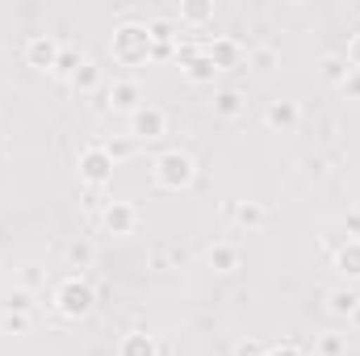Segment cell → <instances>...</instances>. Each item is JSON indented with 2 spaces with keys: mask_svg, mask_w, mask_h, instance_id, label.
<instances>
[{
  "mask_svg": "<svg viewBox=\"0 0 360 356\" xmlns=\"http://www.w3.org/2000/svg\"><path fill=\"white\" fill-rule=\"evenodd\" d=\"M352 319H356V327H360V306H356V310H352Z\"/></svg>",
  "mask_w": 360,
  "mask_h": 356,
  "instance_id": "30",
  "label": "cell"
},
{
  "mask_svg": "<svg viewBox=\"0 0 360 356\" xmlns=\"http://www.w3.org/2000/svg\"><path fill=\"white\" fill-rule=\"evenodd\" d=\"M297 117H302L297 101H272L269 113H264V122H269L272 130H293V126H297Z\"/></svg>",
  "mask_w": 360,
  "mask_h": 356,
  "instance_id": "6",
  "label": "cell"
},
{
  "mask_svg": "<svg viewBox=\"0 0 360 356\" xmlns=\"http://www.w3.org/2000/svg\"><path fill=\"white\" fill-rule=\"evenodd\" d=\"M348 72H352V68H348V59H340V55H327V59H323V76H327V80L344 84V80H348Z\"/></svg>",
  "mask_w": 360,
  "mask_h": 356,
  "instance_id": "16",
  "label": "cell"
},
{
  "mask_svg": "<svg viewBox=\"0 0 360 356\" xmlns=\"http://www.w3.org/2000/svg\"><path fill=\"white\" fill-rule=\"evenodd\" d=\"M101 222H105V231H113V235H126V231L134 227V210H130V205H117V201H113V205L105 210V218H101Z\"/></svg>",
  "mask_w": 360,
  "mask_h": 356,
  "instance_id": "8",
  "label": "cell"
},
{
  "mask_svg": "<svg viewBox=\"0 0 360 356\" xmlns=\"http://www.w3.org/2000/svg\"><path fill=\"white\" fill-rule=\"evenodd\" d=\"M344 92H348V96H360V68H352V72H348V80H344Z\"/></svg>",
  "mask_w": 360,
  "mask_h": 356,
  "instance_id": "22",
  "label": "cell"
},
{
  "mask_svg": "<svg viewBox=\"0 0 360 356\" xmlns=\"http://www.w3.org/2000/svg\"><path fill=\"white\" fill-rule=\"evenodd\" d=\"M348 352V336H323L319 340V356H344Z\"/></svg>",
  "mask_w": 360,
  "mask_h": 356,
  "instance_id": "17",
  "label": "cell"
},
{
  "mask_svg": "<svg viewBox=\"0 0 360 356\" xmlns=\"http://www.w3.org/2000/svg\"><path fill=\"white\" fill-rule=\"evenodd\" d=\"M122 356H155V340L143 336V331H130L122 340Z\"/></svg>",
  "mask_w": 360,
  "mask_h": 356,
  "instance_id": "12",
  "label": "cell"
},
{
  "mask_svg": "<svg viewBox=\"0 0 360 356\" xmlns=\"http://www.w3.org/2000/svg\"><path fill=\"white\" fill-rule=\"evenodd\" d=\"M272 59H276V55H272L269 46H264V51H256V63H260V72H269V63Z\"/></svg>",
  "mask_w": 360,
  "mask_h": 356,
  "instance_id": "27",
  "label": "cell"
},
{
  "mask_svg": "<svg viewBox=\"0 0 360 356\" xmlns=\"http://www.w3.org/2000/svg\"><path fill=\"white\" fill-rule=\"evenodd\" d=\"M239 109H243V92L222 89L218 96H214V113H218V117H235Z\"/></svg>",
  "mask_w": 360,
  "mask_h": 356,
  "instance_id": "13",
  "label": "cell"
},
{
  "mask_svg": "<svg viewBox=\"0 0 360 356\" xmlns=\"http://www.w3.org/2000/svg\"><path fill=\"white\" fill-rule=\"evenodd\" d=\"M109 101H113V109H139V101H143V89L134 84V80H117L113 89H109Z\"/></svg>",
  "mask_w": 360,
  "mask_h": 356,
  "instance_id": "7",
  "label": "cell"
},
{
  "mask_svg": "<svg viewBox=\"0 0 360 356\" xmlns=\"http://www.w3.org/2000/svg\"><path fill=\"white\" fill-rule=\"evenodd\" d=\"M235 356H269V352H264L260 344H239V352H235Z\"/></svg>",
  "mask_w": 360,
  "mask_h": 356,
  "instance_id": "26",
  "label": "cell"
},
{
  "mask_svg": "<svg viewBox=\"0 0 360 356\" xmlns=\"http://www.w3.org/2000/svg\"><path fill=\"white\" fill-rule=\"evenodd\" d=\"M89 260H92L89 248H72V265H89Z\"/></svg>",
  "mask_w": 360,
  "mask_h": 356,
  "instance_id": "25",
  "label": "cell"
},
{
  "mask_svg": "<svg viewBox=\"0 0 360 356\" xmlns=\"http://www.w3.org/2000/svg\"><path fill=\"white\" fill-rule=\"evenodd\" d=\"M356 306H360L356 289H335V293H331V314H352Z\"/></svg>",
  "mask_w": 360,
  "mask_h": 356,
  "instance_id": "14",
  "label": "cell"
},
{
  "mask_svg": "<svg viewBox=\"0 0 360 356\" xmlns=\"http://www.w3.org/2000/svg\"><path fill=\"white\" fill-rule=\"evenodd\" d=\"M348 68H360V38L352 42V51H348Z\"/></svg>",
  "mask_w": 360,
  "mask_h": 356,
  "instance_id": "28",
  "label": "cell"
},
{
  "mask_svg": "<svg viewBox=\"0 0 360 356\" xmlns=\"http://www.w3.org/2000/svg\"><path fill=\"white\" fill-rule=\"evenodd\" d=\"M25 55H30V63H34V68H55V55H59V46H55L51 38H34Z\"/></svg>",
  "mask_w": 360,
  "mask_h": 356,
  "instance_id": "9",
  "label": "cell"
},
{
  "mask_svg": "<svg viewBox=\"0 0 360 356\" xmlns=\"http://www.w3.org/2000/svg\"><path fill=\"white\" fill-rule=\"evenodd\" d=\"M348 231H356V239H360V214H352V218H348Z\"/></svg>",
  "mask_w": 360,
  "mask_h": 356,
  "instance_id": "29",
  "label": "cell"
},
{
  "mask_svg": "<svg viewBox=\"0 0 360 356\" xmlns=\"http://www.w3.org/2000/svg\"><path fill=\"white\" fill-rule=\"evenodd\" d=\"M235 59H239V46H231V42H214V46H210V63H214V72H218V68H231Z\"/></svg>",
  "mask_w": 360,
  "mask_h": 356,
  "instance_id": "15",
  "label": "cell"
},
{
  "mask_svg": "<svg viewBox=\"0 0 360 356\" xmlns=\"http://www.w3.org/2000/svg\"><path fill=\"white\" fill-rule=\"evenodd\" d=\"M180 13H184V17H193V21H201V17H210V4H184Z\"/></svg>",
  "mask_w": 360,
  "mask_h": 356,
  "instance_id": "23",
  "label": "cell"
},
{
  "mask_svg": "<svg viewBox=\"0 0 360 356\" xmlns=\"http://www.w3.org/2000/svg\"><path fill=\"white\" fill-rule=\"evenodd\" d=\"M0 327H4V331H25V327H30V319H25V314H13V310H4Z\"/></svg>",
  "mask_w": 360,
  "mask_h": 356,
  "instance_id": "19",
  "label": "cell"
},
{
  "mask_svg": "<svg viewBox=\"0 0 360 356\" xmlns=\"http://www.w3.org/2000/svg\"><path fill=\"white\" fill-rule=\"evenodd\" d=\"M210 265L218 268V272H235V268H239V248L214 243V248H210Z\"/></svg>",
  "mask_w": 360,
  "mask_h": 356,
  "instance_id": "11",
  "label": "cell"
},
{
  "mask_svg": "<svg viewBox=\"0 0 360 356\" xmlns=\"http://www.w3.org/2000/svg\"><path fill=\"white\" fill-rule=\"evenodd\" d=\"M193 155H184V151H164L160 160H155V180L164 184V189H184L188 180H193Z\"/></svg>",
  "mask_w": 360,
  "mask_h": 356,
  "instance_id": "1",
  "label": "cell"
},
{
  "mask_svg": "<svg viewBox=\"0 0 360 356\" xmlns=\"http://www.w3.org/2000/svg\"><path fill=\"white\" fill-rule=\"evenodd\" d=\"M239 222L243 227H260L264 222V210L260 205H239Z\"/></svg>",
  "mask_w": 360,
  "mask_h": 356,
  "instance_id": "18",
  "label": "cell"
},
{
  "mask_svg": "<svg viewBox=\"0 0 360 356\" xmlns=\"http://www.w3.org/2000/svg\"><path fill=\"white\" fill-rule=\"evenodd\" d=\"M109 168H113V160H109L105 147H89V151L80 155V177L89 180V184H105V180H109Z\"/></svg>",
  "mask_w": 360,
  "mask_h": 356,
  "instance_id": "4",
  "label": "cell"
},
{
  "mask_svg": "<svg viewBox=\"0 0 360 356\" xmlns=\"http://www.w3.org/2000/svg\"><path fill=\"white\" fill-rule=\"evenodd\" d=\"M34 302H30V293L25 289H17V293H8V310H17V314H25Z\"/></svg>",
  "mask_w": 360,
  "mask_h": 356,
  "instance_id": "21",
  "label": "cell"
},
{
  "mask_svg": "<svg viewBox=\"0 0 360 356\" xmlns=\"http://www.w3.org/2000/svg\"><path fill=\"white\" fill-rule=\"evenodd\" d=\"M92 306H96V293H92L80 276H72V281L59 285V310H63L68 319H84Z\"/></svg>",
  "mask_w": 360,
  "mask_h": 356,
  "instance_id": "3",
  "label": "cell"
},
{
  "mask_svg": "<svg viewBox=\"0 0 360 356\" xmlns=\"http://www.w3.org/2000/svg\"><path fill=\"white\" fill-rule=\"evenodd\" d=\"M269 356H306V352H302L297 344H281V348H272Z\"/></svg>",
  "mask_w": 360,
  "mask_h": 356,
  "instance_id": "24",
  "label": "cell"
},
{
  "mask_svg": "<svg viewBox=\"0 0 360 356\" xmlns=\"http://www.w3.org/2000/svg\"><path fill=\"white\" fill-rule=\"evenodd\" d=\"M147 51H151L147 25H122V30L113 34V55H117L122 63H139V59H147Z\"/></svg>",
  "mask_w": 360,
  "mask_h": 356,
  "instance_id": "2",
  "label": "cell"
},
{
  "mask_svg": "<svg viewBox=\"0 0 360 356\" xmlns=\"http://www.w3.org/2000/svg\"><path fill=\"white\" fill-rule=\"evenodd\" d=\"M335 265H340V272H344V276L360 281V239H348V243H344V252L335 256Z\"/></svg>",
  "mask_w": 360,
  "mask_h": 356,
  "instance_id": "10",
  "label": "cell"
},
{
  "mask_svg": "<svg viewBox=\"0 0 360 356\" xmlns=\"http://www.w3.org/2000/svg\"><path fill=\"white\" fill-rule=\"evenodd\" d=\"M92 84H96V68L92 63H80L76 68V89H92Z\"/></svg>",
  "mask_w": 360,
  "mask_h": 356,
  "instance_id": "20",
  "label": "cell"
},
{
  "mask_svg": "<svg viewBox=\"0 0 360 356\" xmlns=\"http://www.w3.org/2000/svg\"><path fill=\"white\" fill-rule=\"evenodd\" d=\"M130 126H134V139H160V134L168 130V117H164L160 109L139 105V109H134V117H130Z\"/></svg>",
  "mask_w": 360,
  "mask_h": 356,
  "instance_id": "5",
  "label": "cell"
}]
</instances>
